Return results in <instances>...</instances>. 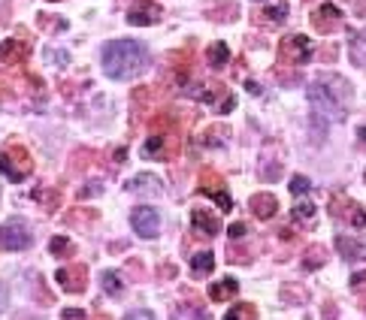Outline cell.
<instances>
[{"label": "cell", "instance_id": "cell-33", "mask_svg": "<svg viewBox=\"0 0 366 320\" xmlns=\"http://www.w3.org/2000/svg\"><path fill=\"white\" fill-rule=\"evenodd\" d=\"M230 236H233V239H245V236H248V224H243V221L230 224Z\"/></svg>", "mask_w": 366, "mask_h": 320}, {"label": "cell", "instance_id": "cell-45", "mask_svg": "<svg viewBox=\"0 0 366 320\" xmlns=\"http://www.w3.org/2000/svg\"><path fill=\"white\" fill-rule=\"evenodd\" d=\"M363 178H366V175H363Z\"/></svg>", "mask_w": 366, "mask_h": 320}, {"label": "cell", "instance_id": "cell-42", "mask_svg": "<svg viewBox=\"0 0 366 320\" xmlns=\"http://www.w3.org/2000/svg\"><path fill=\"white\" fill-rule=\"evenodd\" d=\"M4 305H6V287L0 284V311H4Z\"/></svg>", "mask_w": 366, "mask_h": 320}, {"label": "cell", "instance_id": "cell-34", "mask_svg": "<svg viewBox=\"0 0 366 320\" xmlns=\"http://www.w3.org/2000/svg\"><path fill=\"white\" fill-rule=\"evenodd\" d=\"M124 320H155V314L146 311V309H136V311H131V314L124 317Z\"/></svg>", "mask_w": 366, "mask_h": 320}, {"label": "cell", "instance_id": "cell-41", "mask_svg": "<svg viewBox=\"0 0 366 320\" xmlns=\"http://www.w3.org/2000/svg\"><path fill=\"white\" fill-rule=\"evenodd\" d=\"M279 233H282V239H285V242H291V239H297V233H291V229H288V227H285V229H279Z\"/></svg>", "mask_w": 366, "mask_h": 320}, {"label": "cell", "instance_id": "cell-13", "mask_svg": "<svg viewBox=\"0 0 366 320\" xmlns=\"http://www.w3.org/2000/svg\"><path fill=\"white\" fill-rule=\"evenodd\" d=\"M31 55V43L28 40H4L0 46V63H6V67H19L24 63Z\"/></svg>", "mask_w": 366, "mask_h": 320}, {"label": "cell", "instance_id": "cell-36", "mask_svg": "<svg viewBox=\"0 0 366 320\" xmlns=\"http://www.w3.org/2000/svg\"><path fill=\"white\" fill-rule=\"evenodd\" d=\"M227 260H230V263H248L251 257H248V251L243 254V251H236V248H230V257H227Z\"/></svg>", "mask_w": 366, "mask_h": 320}, {"label": "cell", "instance_id": "cell-15", "mask_svg": "<svg viewBox=\"0 0 366 320\" xmlns=\"http://www.w3.org/2000/svg\"><path fill=\"white\" fill-rule=\"evenodd\" d=\"M191 224H194L197 233H203L206 239H212V236L221 233L218 215H212V212H206V209H194V212H191Z\"/></svg>", "mask_w": 366, "mask_h": 320}, {"label": "cell", "instance_id": "cell-10", "mask_svg": "<svg viewBox=\"0 0 366 320\" xmlns=\"http://www.w3.org/2000/svg\"><path fill=\"white\" fill-rule=\"evenodd\" d=\"M55 281L61 284L64 293H85L88 287V269L82 263H73V266H64L55 272Z\"/></svg>", "mask_w": 366, "mask_h": 320}, {"label": "cell", "instance_id": "cell-20", "mask_svg": "<svg viewBox=\"0 0 366 320\" xmlns=\"http://www.w3.org/2000/svg\"><path fill=\"white\" fill-rule=\"evenodd\" d=\"M227 61H230V48H227L224 43H212V46L206 48V63H209L212 70L227 67Z\"/></svg>", "mask_w": 366, "mask_h": 320}, {"label": "cell", "instance_id": "cell-21", "mask_svg": "<svg viewBox=\"0 0 366 320\" xmlns=\"http://www.w3.org/2000/svg\"><path fill=\"white\" fill-rule=\"evenodd\" d=\"M100 287H103L109 296H121V293H124V281H121L118 272H112V269H109V272L100 275Z\"/></svg>", "mask_w": 366, "mask_h": 320}, {"label": "cell", "instance_id": "cell-5", "mask_svg": "<svg viewBox=\"0 0 366 320\" xmlns=\"http://www.w3.org/2000/svg\"><path fill=\"white\" fill-rule=\"evenodd\" d=\"M330 215L336 217V221H342L348 224L351 229H363L366 227V209L360 206V202L355 200H348V197H333L330 200Z\"/></svg>", "mask_w": 366, "mask_h": 320}, {"label": "cell", "instance_id": "cell-9", "mask_svg": "<svg viewBox=\"0 0 366 320\" xmlns=\"http://www.w3.org/2000/svg\"><path fill=\"white\" fill-rule=\"evenodd\" d=\"M163 16V9L155 4V0H133L128 9V21L133 28H148V24H158Z\"/></svg>", "mask_w": 366, "mask_h": 320}, {"label": "cell", "instance_id": "cell-2", "mask_svg": "<svg viewBox=\"0 0 366 320\" xmlns=\"http://www.w3.org/2000/svg\"><path fill=\"white\" fill-rule=\"evenodd\" d=\"M103 70L109 79H133L148 63V48L136 40H112L103 46Z\"/></svg>", "mask_w": 366, "mask_h": 320}, {"label": "cell", "instance_id": "cell-16", "mask_svg": "<svg viewBox=\"0 0 366 320\" xmlns=\"http://www.w3.org/2000/svg\"><path fill=\"white\" fill-rule=\"evenodd\" d=\"M236 293H239V281L236 278H221L209 287V299L212 302H227V299H233Z\"/></svg>", "mask_w": 366, "mask_h": 320}, {"label": "cell", "instance_id": "cell-27", "mask_svg": "<svg viewBox=\"0 0 366 320\" xmlns=\"http://www.w3.org/2000/svg\"><path fill=\"white\" fill-rule=\"evenodd\" d=\"M315 202H309V200H297L294 202V217L297 221H303V224H309V221H315Z\"/></svg>", "mask_w": 366, "mask_h": 320}, {"label": "cell", "instance_id": "cell-8", "mask_svg": "<svg viewBox=\"0 0 366 320\" xmlns=\"http://www.w3.org/2000/svg\"><path fill=\"white\" fill-rule=\"evenodd\" d=\"M194 97L200 100V103H206V106L218 109V112H230L236 106V97L227 91L224 85H203L200 91H194Z\"/></svg>", "mask_w": 366, "mask_h": 320}, {"label": "cell", "instance_id": "cell-11", "mask_svg": "<svg viewBox=\"0 0 366 320\" xmlns=\"http://www.w3.org/2000/svg\"><path fill=\"white\" fill-rule=\"evenodd\" d=\"M218 185H224V182H221V178L212 172V170H206L203 175H200V194L215 200L218 206H221V212H230V209H233V200H230V194H227L224 187H218Z\"/></svg>", "mask_w": 366, "mask_h": 320}, {"label": "cell", "instance_id": "cell-31", "mask_svg": "<svg viewBox=\"0 0 366 320\" xmlns=\"http://www.w3.org/2000/svg\"><path fill=\"white\" fill-rule=\"evenodd\" d=\"M288 187H291V194H294V197H306L309 190H312V182H309L306 175H294V178H291V185H288Z\"/></svg>", "mask_w": 366, "mask_h": 320}, {"label": "cell", "instance_id": "cell-4", "mask_svg": "<svg viewBox=\"0 0 366 320\" xmlns=\"http://www.w3.org/2000/svg\"><path fill=\"white\" fill-rule=\"evenodd\" d=\"M312 55H315V46H312L309 36H303V33H291L279 43V61L282 63H297V67H303V63L312 61Z\"/></svg>", "mask_w": 366, "mask_h": 320}, {"label": "cell", "instance_id": "cell-22", "mask_svg": "<svg viewBox=\"0 0 366 320\" xmlns=\"http://www.w3.org/2000/svg\"><path fill=\"white\" fill-rule=\"evenodd\" d=\"M212 269H215V257H212L209 251H200V254L191 257V272L194 275H209Z\"/></svg>", "mask_w": 366, "mask_h": 320}, {"label": "cell", "instance_id": "cell-14", "mask_svg": "<svg viewBox=\"0 0 366 320\" xmlns=\"http://www.w3.org/2000/svg\"><path fill=\"white\" fill-rule=\"evenodd\" d=\"M248 209L258 221H270V217H275V212H279V200L273 194H255L248 200Z\"/></svg>", "mask_w": 366, "mask_h": 320}, {"label": "cell", "instance_id": "cell-26", "mask_svg": "<svg viewBox=\"0 0 366 320\" xmlns=\"http://www.w3.org/2000/svg\"><path fill=\"white\" fill-rule=\"evenodd\" d=\"M324 260H327V251L321 248V245H312L309 251H306V260H303V269H318V266H324Z\"/></svg>", "mask_w": 366, "mask_h": 320}, {"label": "cell", "instance_id": "cell-25", "mask_svg": "<svg viewBox=\"0 0 366 320\" xmlns=\"http://www.w3.org/2000/svg\"><path fill=\"white\" fill-rule=\"evenodd\" d=\"M224 320H258V309L255 305H248V302L233 305V309L224 314Z\"/></svg>", "mask_w": 366, "mask_h": 320}, {"label": "cell", "instance_id": "cell-6", "mask_svg": "<svg viewBox=\"0 0 366 320\" xmlns=\"http://www.w3.org/2000/svg\"><path fill=\"white\" fill-rule=\"evenodd\" d=\"M28 245H31V229L24 221L12 217V221L0 227V248L4 251H24Z\"/></svg>", "mask_w": 366, "mask_h": 320}, {"label": "cell", "instance_id": "cell-44", "mask_svg": "<svg viewBox=\"0 0 366 320\" xmlns=\"http://www.w3.org/2000/svg\"><path fill=\"white\" fill-rule=\"evenodd\" d=\"M357 9H360V16H366V0H360V4H357Z\"/></svg>", "mask_w": 366, "mask_h": 320}, {"label": "cell", "instance_id": "cell-17", "mask_svg": "<svg viewBox=\"0 0 366 320\" xmlns=\"http://www.w3.org/2000/svg\"><path fill=\"white\" fill-rule=\"evenodd\" d=\"M128 190L131 194H151V197H158L161 194V182L155 175H136L128 182Z\"/></svg>", "mask_w": 366, "mask_h": 320}, {"label": "cell", "instance_id": "cell-37", "mask_svg": "<svg viewBox=\"0 0 366 320\" xmlns=\"http://www.w3.org/2000/svg\"><path fill=\"white\" fill-rule=\"evenodd\" d=\"M64 320H85V311L82 309H64V314H61Z\"/></svg>", "mask_w": 366, "mask_h": 320}, {"label": "cell", "instance_id": "cell-29", "mask_svg": "<svg viewBox=\"0 0 366 320\" xmlns=\"http://www.w3.org/2000/svg\"><path fill=\"white\" fill-rule=\"evenodd\" d=\"M64 221H67L70 227H73V224H76V227H79V224H91V221H97V212H94V209H88V212L76 209V212H67V215H64Z\"/></svg>", "mask_w": 366, "mask_h": 320}, {"label": "cell", "instance_id": "cell-3", "mask_svg": "<svg viewBox=\"0 0 366 320\" xmlns=\"http://www.w3.org/2000/svg\"><path fill=\"white\" fill-rule=\"evenodd\" d=\"M0 172H4L9 182H24L31 172H34V160H31V151L24 145H6L0 151Z\"/></svg>", "mask_w": 366, "mask_h": 320}, {"label": "cell", "instance_id": "cell-12", "mask_svg": "<svg viewBox=\"0 0 366 320\" xmlns=\"http://www.w3.org/2000/svg\"><path fill=\"white\" fill-rule=\"evenodd\" d=\"M312 28L318 33H333L342 28V12H339V6L333 4H321L318 9L312 12Z\"/></svg>", "mask_w": 366, "mask_h": 320}, {"label": "cell", "instance_id": "cell-35", "mask_svg": "<svg viewBox=\"0 0 366 320\" xmlns=\"http://www.w3.org/2000/svg\"><path fill=\"white\" fill-rule=\"evenodd\" d=\"M366 287V272H355L351 275V290H363Z\"/></svg>", "mask_w": 366, "mask_h": 320}, {"label": "cell", "instance_id": "cell-30", "mask_svg": "<svg viewBox=\"0 0 366 320\" xmlns=\"http://www.w3.org/2000/svg\"><path fill=\"white\" fill-rule=\"evenodd\" d=\"M40 28L46 33H64L67 31V19H52V16H40Z\"/></svg>", "mask_w": 366, "mask_h": 320}, {"label": "cell", "instance_id": "cell-39", "mask_svg": "<svg viewBox=\"0 0 366 320\" xmlns=\"http://www.w3.org/2000/svg\"><path fill=\"white\" fill-rule=\"evenodd\" d=\"M161 275H163V278H170V275L176 278V266H161Z\"/></svg>", "mask_w": 366, "mask_h": 320}, {"label": "cell", "instance_id": "cell-43", "mask_svg": "<svg viewBox=\"0 0 366 320\" xmlns=\"http://www.w3.org/2000/svg\"><path fill=\"white\" fill-rule=\"evenodd\" d=\"M357 136H360V143L366 145V127H360V130H357Z\"/></svg>", "mask_w": 366, "mask_h": 320}, {"label": "cell", "instance_id": "cell-7", "mask_svg": "<svg viewBox=\"0 0 366 320\" xmlns=\"http://www.w3.org/2000/svg\"><path fill=\"white\" fill-rule=\"evenodd\" d=\"M131 224H133V233L143 236V239H155L161 233V215L158 209L151 206H140L131 212Z\"/></svg>", "mask_w": 366, "mask_h": 320}, {"label": "cell", "instance_id": "cell-18", "mask_svg": "<svg viewBox=\"0 0 366 320\" xmlns=\"http://www.w3.org/2000/svg\"><path fill=\"white\" fill-rule=\"evenodd\" d=\"M285 19H288V6H285V4H275V6H267V9L255 12V21H258V24H270V28L282 24Z\"/></svg>", "mask_w": 366, "mask_h": 320}, {"label": "cell", "instance_id": "cell-19", "mask_svg": "<svg viewBox=\"0 0 366 320\" xmlns=\"http://www.w3.org/2000/svg\"><path fill=\"white\" fill-rule=\"evenodd\" d=\"M336 248H339V254H342L345 260H360V257H366V245H360V242L348 239V236H336Z\"/></svg>", "mask_w": 366, "mask_h": 320}, {"label": "cell", "instance_id": "cell-32", "mask_svg": "<svg viewBox=\"0 0 366 320\" xmlns=\"http://www.w3.org/2000/svg\"><path fill=\"white\" fill-rule=\"evenodd\" d=\"M46 61L49 63H58V67H67V63H70V55L67 52H58V48H46Z\"/></svg>", "mask_w": 366, "mask_h": 320}, {"label": "cell", "instance_id": "cell-23", "mask_svg": "<svg viewBox=\"0 0 366 320\" xmlns=\"http://www.w3.org/2000/svg\"><path fill=\"white\" fill-rule=\"evenodd\" d=\"M34 200L43 202L46 212H55V209L61 206V194H58V190H49V187H36V190H34Z\"/></svg>", "mask_w": 366, "mask_h": 320}, {"label": "cell", "instance_id": "cell-24", "mask_svg": "<svg viewBox=\"0 0 366 320\" xmlns=\"http://www.w3.org/2000/svg\"><path fill=\"white\" fill-rule=\"evenodd\" d=\"M49 251H52V257H73L76 245H73L67 236H55L52 242H49Z\"/></svg>", "mask_w": 366, "mask_h": 320}, {"label": "cell", "instance_id": "cell-28", "mask_svg": "<svg viewBox=\"0 0 366 320\" xmlns=\"http://www.w3.org/2000/svg\"><path fill=\"white\" fill-rule=\"evenodd\" d=\"M224 136H227V127H221V124L209 127V130L203 133V145L206 148H218V145H224Z\"/></svg>", "mask_w": 366, "mask_h": 320}, {"label": "cell", "instance_id": "cell-1", "mask_svg": "<svg viewBox=\"0 0 366 320\" xmlns=\"http://www.w3.org/2000/svg\"><path fill=\"white\" fill-rule=\"evenodd\" d=\"M309 103H312L315 115H321L324 121H342L345 109L351 103V85L342 76L324 73L309 88Z\"/></svg>", "mask_w": 366, "mask_h": 320}, {"label": "cell", "instance_id": "cell-40", "mask_svg": "<svg viewBox=\"0 0 366 320\" xmlns=\"http://www.w3.org/2000/svg\"><path fill=\"white\" fill-rule=\"evenodd\" d=\"M324 317H327V320H336V314H333V302H327V305H324Z\"/></svg>", "mask_w": 366, "mask_h": 320}, {"label": "cell", "instance_id": "cell-38", "mask_svg": "<svg viewBox=\"0 0 366 320\" xmlns=\"http://www.w3.org/2000/svg\"><path fill=\"white\" fill-rule=\"evenodd\" d=\"M100 190H103V185H97V182H94L91 187H82V190H79V197H91V194H100Z\"/></svg>", "mask_w": 366, "mask_h": 320}]
</instances>
